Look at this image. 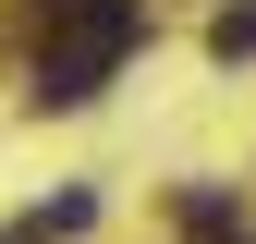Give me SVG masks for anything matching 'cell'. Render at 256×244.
<instances>
[{
  "mask_svg": "<svg viewBox=\"0 0 256 244\" xmlns=\"http://www.w3.org/2000/svg\"><path fill=\"white\" fill-rule=\"evenodd\" d=\"M134 49H146V0H49V37H37V110H86Z\"/></svg>",
  "mask_w": 256,
  "mask_h": 244,
  "instance_id": "cell-1",
  "label": "cell"
},
{
  "mask_svg": "<svg viewBox=\"0 0 256 244\" xmlns=\"http://www.w3.org/2000/svg\"><path fill=\"white\" fill-rule=\"evenodd\" d=\"M171 220H183V244H256V232H244V208L220 196V183H183V208H171Z\"/></svg>",
  "mask_w": 256,
  "mask_h": 244,
  "instance_id": "cell-2",
  "label": "cell"
},
{
  "mask_svg": "<svg viewBox=\"0 0 256 244\" xmlns=\"http://www.w3.org/2000/svg\"><path fill=\"white\" fill-rule=\"evenodd\" d=\"M208 49H220V61H244V49H256V0H244V12H220V24H208Z\"/></svg>",
  "mask_w": 256,
  "mask_h": 244,
  "instance_id": "cell-3",
  "label": "cell"
}]
</instances>
